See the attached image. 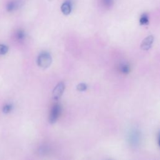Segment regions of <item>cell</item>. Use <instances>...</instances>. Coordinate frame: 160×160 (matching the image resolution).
I'll list each match as a JSON object with an SVG mask.
<instances>
[{
  "label": "cell",
  "instance_id": "7c38bea8",
  "mask_svg": "<svg viewBox=\"0 0 160 160\" xmlns=\"http://www.w3.org/2000/svg\"><path fill=\"white\" fill-rule=\"evenodd\" d=\"M87 85L85 83H79L78 85L77 88L79 91H85L87 90Z\"/></svg>",
  "mask_w": 160,
  "mask_h": 160
},
{
  "label": "cell",
  "instance_id": "30bf717a",
  "mask_svg": "<svg viewBox=\"0 0 160 160\" xmlns=\"http://www.w3.org/2000/svg\"><path fill=\"white\" fill-rule=\"evenodd\" d=\"M11 110H12V105H10V104H6V105L3 106L2 110L4 113L7 114V113H9L11 111Z\"/></svg>",
  "mask_w": 160,
  "mask_h": 160
},
{
  "label": "cell",
  "instance_id": "9c48e42d",
  "mask_svg": "<svg viewBox=\"0 0 160 160\" xmlns=\"http://www.w3.org/2000/svg\"><path fill=\"white\" fill-rule=\"evenodd\" d=\"M8 51V48L5 45L0 44V55L6 54Z\"/></svg>",
  "mask_w": 160,
  "mask_h": 160
},
{
  "label": "cell",
  "instance_id": "4fadbf2b",
  "mask_svg": "<svg viewBox=\"0 0 160 160\" xmlns=\"http://www.w3.org/2000/svg\"><path fill=\"white\" fill-rule=\"evenodd\" d=\"M158 145H159V148H160V136H159V139H158Z\"/></svg>",
  "mask_w": 160,
  "mask_h": 160
},
{
  "label": "cell",
  "instance_id": "277c9868",
  "mask_svg": "<svg viewBox=\"0 0 160 160\" xmlns=\"http://www.w3.org/2000/svg\"><path fill=\"white\" fill-rule=\"evenodd\" d=\"M154 41V37L153 35H150L147 37L143 40V41L141 43L140 48L143 51L149 50L151 47L152 46Z\"/></svg>",
  "mask_w": 160,
  "mask_h": 160
},
{
  "label": "cell",
  "instance_id": "52a82bcc",
  "mask_svg": "<svg viewBox=\"0 0 160 160\" xmlns=\"http://www.w3.org/2000/svg\"><path fill=\"white\" fill-rule=\"evenodd\" d=\"M148 16L145 14H144L141 16V18L139 19V23L141 25H146L148 24Z\"/></svg>",
  "mask_w": 160,
  "mask_h": 160
},
{
  "label": "cell",
  "instance_id": "5b68a950",
  "mask_svg": "<svg viewBox=\"0 0 160 160\" xmlns=\"http://www.w3.org/2000/svg\"><path fill=\"white\" fill-rule=\"evenodd\" d=\"M62 13L65 15H68L70 14L71 11V4L69 1H66L64 3L61 8Z\"/></svg>",
  "mask_w": 160,
  "mask_h": 160
},
{
  "label": "cell",
  "instance_id": "7a4b0ae2",
  "mask_svg": "<svg viewBox=\"0 0 160 160\" xmlns=\"http://www.w3.org/2000/svg\"><path fill=\"white\" fill-rule=\"evenodd\" d=\"M65 90V83L63 82H59L58 85L55 86L53 91V93H52V95H53V99L54 100H56V101L59 99L61 97V96L63 95Z\"/></svg>",
  "mask_w": 160,
  "mask_h": 160
},
{
  "label": "cell",
  "instance_id": "8fae6325",
  "mask_svg": "<svg viewBox=\"0 0 160 160\" xmlns=\"http://www.w3.org/2000/svg\"><path fill=\"white\" fill-rule=\"evenodd\" d=\"M130 67L126 65H122L120 66V71L124 74H128L130 72Z\"/></svg>",
  "mask_w": 160,
  "mask_h": 160
},
{
  "label": "cell",
  "instance_id": "6da1fadb",
  "mask_svg": "<svg viewBox=\"0 0 160 160\" xmlns=\"http://www.w3.org/2000/svg\"><path fill=\"white\" fill-rule=\"evenodd\" d=\"M52 63V58L50 53L47 52H43L37 58V64L38 66L42 68H47L50 66Z\"/></svg>",
  "mask_w": 160,
  "mask_h": 160
},
{
  "label": "cell",
  "instance_id": "3957f363",
  "mask_svg": "<svg viewBox=\"0 0 160 160\" xmlns=\"http://www.w3.org/2000/svg\"><path fill=\"white\" fill-rule=\"evenodd\" d=\"M60 112H61V107L58 104H56L52 107L49 117V122L51 124H53L57 121Z\"/></svg>",
  "mask_w": 160,
  "mask_h": 160
},
{
  "label": "cell",
  "instance_id": "ba28073f",
  "mask_svg": "<svg viewBox=\"0 0 160 160\" xmlns=\"http://www.w3.org/2000/svg\"><path fill=\"white\" fill-rule=\"evenodd\" d=\"M16 37H17V39L18 41H22L25 37V32L23 30H19L17 31V34H16Z\"/></svg>",
  "mask_w": 160,
  "mask_h": 160
},
{
  "label": "cell",
  "instance_id": "8992f818",
  "mask_svg": "<svg viewBox=\"0 0 160 160\" xmlns=\"http://www.w3.org/2000/svg\"><path fill=\"white\" fill-rule=\"evenodd\" d=\"M18 6V3L16 1V0H13V1H11L8 3L7 5V10L8 11H13L17 8Z\"/></svg>",
  "mask_w": 160,
  "mask_h": 160
}]
</instances>
